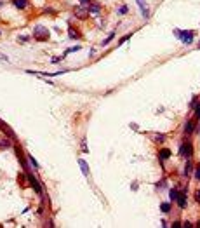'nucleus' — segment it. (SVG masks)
Returning a JSON list of instances; mask_svg holds the SVG:
<instances>
[{"label": "nucleus", "mask_w": 200, "mask_h": 228, "mask_svg": "<svg viewBox=\"0 0 200 228\" xmlns=\"http://www.w3.org/2000/svg\"><path fill=\"white\" fill-rule=\"evenodd\" d=\"M199 47H200V44H199Z\"/></svg>", "instance_id": "30"}, {"label": "nucleus", "mask_w": 200, "mask_h": 228, "mask_svg": "<svg viewBox=\"0 0 200 228\" xmlns=\"http://www.w3.org/2000/svg\"><path fill=\"white\" fill-rule=\"evenodd\" d=\"M78 49H80V47H78V45H75V47H71V49H68V51H66V54H68V52H75V51H78Z\"/></svg>", "instance_id": "24"}, {"label": "nucleus", "mask_w": 200, "mask_h": 228, "mask_svg": "<svg viewBox=\"0 0 200 228\" xmlns=\"http://www.w3.org/2000/svg\"><path fill=\"white\" fill-rule=\"evenodd\" d=\"M129 38H131V35H125L124 38H120V40H118V45H122V44H124V42H127Z\"/></svg>", "instance_id": "22"}, {"label": "nucleus", "mask_w": 200, "mask_h": 228, "mask_svg": "<svg viewBox=\"0 0 200 228\" xmlns=\"http://www.w3.org/2000/svg\"><path fill=\"white\" fill-rule=\"evenodd\" d=\"M185 131H186V134H192V132L195 131V122H192V120H188V122L185 124Z\"/></svg>", "instance_id": "12"}, {"label": "nucleus", "mask_w": 200, "mask_h": 228, "mask_svg": "<svg viewBox=\"0 0 200 228\" xmlns=\"http://www.w3.org/2000/svg\"><path fill=\"white\" fill-rule=\"evenodd\" d=\"M136 2H138V5H139V9H141L143 17L148 19V17H150V10H148V7H146V2H145V0H136Z\"/></svg>", "instance_id": "6"}, {"label": "nucleus", "mask_w": 200, "mask_h": 228, "mask_svg": "<svg viewBox=\"0 0 200 228\" xmlns=\"http://www.w3.org/2000/svg\"><path fill=\"white\" fill-rule=\"evenodd\" d=\"M99 10H101V3H99V2H94V0H92V2H91V5L87 7V12H89L91 16H98V14H99Z\"/></svg>", "instance_id": "4"}, {"label": "nucleus", "mask_w": 200, "mask_h": 228, "mask_svg": "<svg viewBox=\"0 0 200 228\" xmlns=\"http://www.w3.org/2000/svg\"><path fill=\"white\" fill-rule=\"evenodd\" d=\"M195 200H197V202H200V192H199V190L195 192Z\"/></svg>", "instance_id": "25"}, {"label": "nucleus", "mask_w": 200, "mask_h": 228, "mask_svg": "<svg viewBox=\"0 0 200 228\" xmlns=\"http://www.w3.org/2000/svg\"><path fill=\"white\" fill-rule=\"evenodd\" d=\"M190 171H192V164L188 162V164H186V167H185V171H183V174H185V176H188V174H190Z\"/></svg>", "instance_id": "17"}, {"label": "nucleus", "mask_w": 200, "mask_h": 228, "mask_svg": "<svg viewBox=\"0 0 200 228\" xmlns=\"http://www.w3.org/2000/svg\"><path fill=\"white\" fill-rule=\"evenodd\" d=\"M179 155H181V157H186V159H190V157L193 155V146H192V143H190L188 139H185V143L181 145Z\"/></svg>", "instance_id": "3"}, {"label": "nucleus", "mask_w": 200, "mask_h": 228, "mask_svg": "<svg viewBox=\"0 0 200 228\" xmlns=\"http://www.w3.org/2000/svg\"><path fill=\"white\" fill-rule=\"evenodd\" d=\"M73 14H75L78 19H87V16H89L87 9H85V7H82V5H80V7H75V9H73Z\"/></svg>", "instance_id": "5"}, {"label": "nucleus", "mask_w": 200, "mask_h": 228, "mask_svg": "<svg viewBox=\"0 0 200 228\" xmlns=\"http://www.w3.org/2000/svg\"><path fill=\"white\" fill-rule=\"evenodd\" d=\"M28 0H12V5L14 7H17V9H26L28 7Z\"/></svg>", "instance_id": "9"}, {"label": "nucleus", "mask_w": 200, "mask_h": 228, "mask_svg": "<svg viewBox=\"0 0 200 228\" xmlns=\"http://www.w3.org/2000/svg\"><path fill=\"white\" fill-rule=\"evenodd\" d=\"M113 38H115V31H111V33H110V35H108V37H106L103 42H101V45H103V47H106V45H108V44H110Z\"/></svg>", "instance_id": "14"}, {"label": "nucleus", "mask_w": 200, "mask_h": 228, "mask_svg": "<svg viewBox=\"0 0 200 228\" xmlns=\"http://www.w3.org/2000/svg\"><path fill=\"white\" fill-rule=\"evenodd\" d=\"M197 225H199V227H200V223H197Z\"/></svg>", "instance_id": "29"}, {"label": "nucleus", "mask_w": 200, "mask_h": 228, "mask_svg": "<svg viewBox=\"0 0 200 228\" xmlns=\"http://www.w3.org/2000/svg\"><path fill=\"white\" fill-rule=\"evenodd\" d=\"M33 37H35L38 42H45V40H49V30L44 28V26H35Z\"/></svg>", "instance_id": "1"}, {"label": "nucleus", "mask_w": 200, "mask_h": 228, "mask_svg": "<svg viewBox=\"0 0 200 228\" xmlns=\"http://www.w3.org/2000/svg\"><path fill=\"white\" fill-rule=\"evenodd\" d=\"M172 227L178 228V227H181V223H179V221H174V223H172Z\"/></svg>", "instance_id": "28"}, {"label": "nucleus", "mask_w": 200, "mask_h": 228, "mask_svg": "<svg viewBox=\"0 0 200 228\" xmlns=\"http://www.w3.org/2000/svg\"><path fill=\"white\" fill-rule=\"evenodd\" d=\"M176 200H178V206H179L181 209H185V207H186V195H185V193H179Z\"/></svg>", "instance_id": "10"}, {"label": "nucleus", "mask_w": 200, "mask_h": 228, "mask_svg": "<svg viewBox=\"0 0 200 228\" xmlns=\"http://www.w3.org/2000/svg\"><path fill=\"white\" fill-rule=\"evenodd\" d=\"M174 33H176V37L183 42V44H192L193 42V31H179V30H174Z\"/></svg>", "instance_id": "2"}, {"label": "nucleus", "mask_w": 200, "mask_h": 228, "mask_svg": "<svg viewBox=\"0 0 200 228\" xmlns=\"http://www.w3.org/2000/svg\"><path fill=\"white\" fill-rule=\"evenodd\" d=\"M158 157H160V160H167V159H171V150H167V148L160 150V152H158Z\"/></svg>", "instance_id": "11"}, {"label": "nucleus", "mask_w": 200, "mask_h": 228, "mask_svg": "<svg viewBox=\"0 0 200 228\" xmlns=\"http://www.w3.org/2000/svg\"><path fill=\"white\" fill-rule=\"evenodd\" d=\"M0 146H9V141H7V139H3V141L0 143Z\"/></svg>", "instance_id": "27"}, {"label": "nucleus", "mask_w": 200, "mask_h": 228, "mask_svg": "<svg viewBox=\"0 0 200 228\" xmlns=\"http://www.w3.org/2000/svg\"><path fill=\"white\" fill-rule=\"evenodd\" d=\"M78 2H80V5H82V7H85V9H87V7L91 5V2H92V0H78Z\"/></svg>", "instance_id": "18"}, {"label": "nucleus", "mask_w": 200, "mask_h": 228, "mask_svg": "<svg viewBox=\"0 0 200 228\" xmlns=\"http://www.w3.org/2000/svg\"><path fill=\"white\" fill-rule=\"evenodd\" d=\"M195 178L200 179V166H197V169H195Z\"/></svg>", "instance_id": "23"}, {"label": "nucleus", "mask_w": 200, "mask_h": 228, "mask_svg": "<svg viewBox=\"0 0 200 228\" xmlns=\"http://www.w3.org/2000/svg\"><path fill=\"white\" fill-rule=\"evenodd\" d=\"M28 179H30V183H31V186L35 188V192H37V193H42V188H40V185H38V181H37V179H35V178H33L31 174H28Z\"/></svg>", "instance_id": "8"}, {"label": "nucleus", "mask_w": 200, "mask_h": 228, "mask_svg": "<svg viewBox=\"0 0 200 228\" xmlns=\"http://www.w3.org/2000/svg\"><path fill=\"white\" fill-rule=\"evenodd\" d=\"M195 119H199V120H200V103L195 106Z\"/></svg>", "instance_id": "20"}, {"label": "nucleus", "mask_w": 200, "mask_h": 228, "mask_svg": "<svg viewBox=\"0 0 200 228\" xmlns=\"http://www.w3.org/2000/svg\"><path fill=\"white\" fill-rule=\"evenodd\" d=\"M78 166L82 167V173H84L85 176H89V166H87V162H85L84 159H80V160H78Z\"/></svg>", "instance_id": "13"}, {"label": "nucleus", "mask_w": 200, "mask_h": 228, "mask_svg": "<svg viewBox=\"0 0 200 228\" xmlns=\"http://www.w3.org/2000/svg\"><path fill=\"white\" fill-rule=\"evenodd\" d=\"M127 10H129V7H127V5H122V7L118 9V14H127Z\"/></svg>", "instance_id": "19"}, {"label": "nucleus", "mask_w": 200, "mask_h": 228, "mask_svg": "<svg viewBox=\"0 0 200 228\" xmlns=\"http://www.w3.org/2000/svg\"><path fill=\"white\" fill-rule=\"evenodd\" d=\"M178 195H179V192H178L176 188H171V192H169V197H171V202H172V200H176V199H178Z\"/></svg>", "instance_id": "16"}, {"label": "nucleus", "mask_w": 200, "mask_h": 228, "mask_svg": "<svg viewBox=\"0 0 200 228\" xmlns=\"http://www.w3.org/2000/svg\"><path fill=\"white\" fill-rule=\"evenodd\" d=\"M19 40H21V42H26V40H30V37H24V35H23V37H19Z\"/></svg>", "instance_id": "26"}, {"label": "nucleus", "mask_w": 200, "mask_h": 228, "mask_svg": "<svg viewBox=\"0 0 200 228\" xmlns=\"http://www.w3.org/2000/svg\"><path fill=\"white\" fill-rule=\"evenodd\" d=\"M77 30H78V28H73V26H70V28H68V37H70V38H75V40L82 38V35H80Z\"/></svg>", "instance_id": "7"}, {"label": "nucleus", "mask_w": 200, "mask_h": 228, "mask_svg": "<svg viewBox=\"0 0 200 228\" xmlns=\"http://www.w3.org/2000/svg\"><path fill=\"white\" fill-rule=\"evenodd\" d=\"M28 159H30V162H31V166H33V167H35V169H38V164H37V160H35V159H33V157H31V155H30V157H28Z\"/></svg>", "instance_id": "21"}, {"label": "nucleus", "mask_w": 200, "mask_h": 228, "mask_svg": "<svg viewBox=\"0 0 200 228\" xmlns=\"http://www.w3.org/2000/svg\"><path fill=\"white\" fill-rule=\"evenodd\" d=\"M160 209H162V213H165V214H167V213H171V211H172V206H171V202H164V204L160 206Z\"/></svg>", "instance_id": "15"}]
</instances>
